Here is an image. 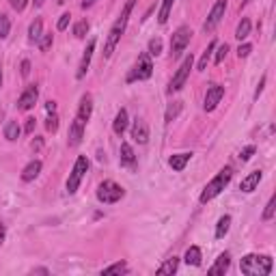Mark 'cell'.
<instances>
[{"label":"cell","mask_w":276,"mask_h":276,"mask_svg":"<svg viewBox=\"0 0 276 276\" xmlns=\"http://www.w3.org/2000/svg\"><path fill=\"white\" fill-rule=\"evenodd\" d=\"M134 5H136V0H127L125 7L119 13L117 22L112 24V28H110L108 37H106V43H104V59H110L112 52H115V48H117V43L121 41V37H123V32H125V26L129 22V15H132Z\"/></svg>","instance_id":"cell-1"},{"label":"cell","mask_w":276,"mask_h":276,"mask_svg":"<svg viewBox=\"0 0 276 276\" xmlns=\"http://www.w3.org/2000/svg\"><path fill=\"white\" fill-rule=\"evenodd\" d=\"M272 257L267 255H246L240 261V270L246 276H267L272 272Z\"/></svg>","instance_id":"cell-2"},{"label":"cell","mask_w":276,"mask_h":276,"mask_svg":"<svg viewBox=\"0 0 276 276\" xmlns=\"http://www.w3.org/2000/svg\"><path fill=\"white\" fill-rule=\"evenodd\" d=\"M233 179V168L231 166H226V168H222L220 173H218L212 181H209L205 188H203V192H201V197H199V201L205 205V203H209L212 199H216L218 194H220L226 186H229V181Z\"/></svg>","instance_id":"cell-3"},{"label":"cell","mask_w":276,"mask_h":276,"mask_svg":"<svg viewBox=\"0 0 276 276\" xmlns=\"http://www.w3.org/2000/svg\"><path fill=\"white\" fill-rule=\"evenodd\" d=\"M125 197V190L121 188L117 181L112 179H106L100 183V188H97V201L104 203V205H112V203H117Z\"/></svg>","instance_id":"cell-4"},{"label":"cell","mask_w":276,"mask_h":276,"mask_svg":"<svg viewBox=\"0 0 276 276\" xmlns=\"http://www.w3.org/2000/svg\"><path fill=\"white\" fill-rule=\"evenodd\" d=\"M151 74H153L151 56H149V52H143L138 56V61L132 67V71L127 74V82H143V80H149Z\"/></svg>","instance_id":"cell-5"},{"label":"cell","mask_w":276,"mask_h":276,"mask_svg":"<svg viewBox=\"0 0 276 276\" xmlns=\"http://www.w3.org/2000/svg\"><path fill=\"white\" fill-rule=\"evenodd\" d=\"M192 67H194V56L188 54V56L183 59V63L179 65V69L175 71L173 80H170V84H168V88H166V93H168V95H173V93H177V91H181L183 84H186V80H188V76H190Z\"/></svg>","instance_id":"cell-6"},{"label":"cell","mask_w":276,"mask_h":276,"mask_svg":"<svg viewBox=\"0 0 276 276\" xmlns=\"http://www.w3.org/2000/svg\"><path fill=\"white\" fill-rule=\"evenodd\" d=\"M86 170H88V158L86 156H78L76 164H74V168H71V173H69V179H67V192L69 194L78 192L80 183H82L84 175H86Z\"/></svg>","instance_id":"cell-7"},{"label":"cell","mask_w":276,"mask_h":276,"mask_svg":"<svg viewBox=\"0 0 276 276\" xmlns=\"http://www.w3.org/2000/svg\"><path fill=\"white\" fill-rule=\"evenodd\" d=\"M190 39H192V30L188 26H179V28H177L173 32V37H170V56H173V59L181 56V52L188 48Z\"/></svg>","instance_id":"cell-8"},{"label":"cell","mask_w":276,"mask_h":276,"mask_svg":"<svg viewBox=\"0 0 276 276\" xmlns=\"http://www.w3.org/2000/svg\"><path fill=\"white\" fill-rule=\"evenodd\" d=\"M226 7H229V0H216L214 7H212V11H209V15H207L205 24H203V30H205V32H212V30L218 26V24L222 22Z\"/></svg>","instance_id":"cell-9"},{"label":"cell","mask_w":276,"mask_h":276,"mask_svg":"<svg viewBox=\"0 0 276 276\" xmlns=\"http://www.w3.org/2000/svg\"><path fill=\"white\" fill-rule=\"evenodd\" d=\"M222 97H224V86L209 84L207 93H205V100H203V108H205V112H214L218 108V104L222 102Z\"/></svg>","instance_id":"cell-10"},{"label":"cell","mask_w":276,"mask_h":276,"mask_svg":"<svg viewBox=\"0 0 276 276\" xmlns=\"http://www.w3.org/2000/svg\"><path fill=\"white\" fill-rule=\"evenodd\" d=\"M37 100H39V88H37V84L26 86V88H24V93L20 95V100H18V110L28 112L30 108H35Z\"/></svg>","instance_id":"cell-11"},{"label":"cell","mask_w":276,"mask_h":276,"mask_svg":"<svg viewBox=\"0 0 276 276\" xmlns=\"http://www.w3.org/2000/svg\"><path fill=\"white\" fill-rule=\"evenodd\" d=\"M84 129H86V123L76 117L74 123H71V127H69V136H67V145H69V147H78V145L82 143Z\"/></svg>","instance_id":"cell-12"},{"label":"cell","mask_w":276,"mask_h":276,"mask_svg":"<svg viewBox=\"0 0 276 276\" xmlns=\"http://www.w3.org/2000/svg\"><path fill=\"white\" fill-rule=\"evenodd\" d=\"M95 45L97 41L95 39H91V41L86 43V50L82 54V59H80V65H78V71H76V78L78 80H82L86 76V71H88V65H91V59H93V52H95Z\"/></svg>","instance_id":"cell-13"},{"label":"cell","mask_w":276,"mask_h":276,"mask_svg":"<svg viewBox=\"0 0 276 276\" xmlns=\"http://www.w3.org/2000/svg\"><path fill=\"white\" fill-rule=\"evenodd\" d=\"M261 179H263V170H253V173H248V175L244 177V179H242L240 190H242V192H246V194L255 192V190H257V186L261 183Z\"/></svg>","instance_id":"cell-14"},{"label":"cell","mask_w":276,"mask_h":276,"mask_svg":"<svg viewBox=\"0 0 276 276\" xmlns=\"http://www.w3.org/2000/svg\"><path fill=\"white\" fill-rule=\"evenodd\" d=\"M132 138H134L138 145H147V141H149V127H147V121H145V119H136L134 121Z\"/></svg>","instance_id":"cell-15"},{"label":"cell","mask_w":276,"mask_h":276,"mask_svg":"<svg viewBox=\"0 0 276 276\" xmlns=\"http://www.w3.org/2000/svg\"><path fill=\"white\" fill-rule=\"evenodd\" d=\"M41 168H43V164H41V160H32V162H28L26 166H24V170H22V181H35L37 177H39V173H41Z\"/></svg>","instance_id":"cell-16"},{"label":"cell","mask_w":276,"mask_h":276,"mask_svg":"<svg viewBox=\"0 0 276 276\" xmlns=\"http://www.w3.org/2000/svg\"><path fill=\"white\" fill-rule=\"evenodd\" d=\"M91 112H93V97L91 95H82V100H80V106H78V112L76 117L80 121H84V123H88V119H91Z\"/></svg>","instance_id":"cell-17"},{"label":"cell","mask_w":276,"mask_h":276,"mask_svg":"<svg viewBox=\"0 0 276 276\" xmlns=\"http://www.w3.org/2000/svg\"><path fill=\"white\" fill-rule=\"evenodd\" d=\"M121 166H127V168H134L136 166V153L132 149L129 143H121Z\"/></svg>","instance_id":"cell-18"},{"label":"cell","mask_w":276,"mask_h":276,"mask_svg":"<svg viewBox=\"0 0 276 276\" xmlns=\"http://www.w3.org/2000/svg\"><path fill=\"white\" fill-rule=\"evenodd\" d=\"M229 265H231V255L229 253H220V255H218V259H216V263L209 267L207 272L218 276V274H224L226 270H229Z\"/></svg>","instance_id":"cell-19"},{"label":"cell","mask_w":276,"mask_h":276,"mask_svg":"<svg viewBox=\"0 0 276 276\" xmlns=\"http://www.w3.org/2000/svg\"><path fill=\"white\" fill-rule=\"evenodd\" d=\"M127 121H129V117H127V110L125 108H121L117 115H115V121H112V132H115L117 136H123V132L127 129Z\"/></svg>","instance_id":"cell-20"},{"label":"cell","mask_w":276,"mask_h":276,"mask_svg":"<svg viewBox=\"0 0 276 276\" xmlns=\"http://www.w3.org/2000/svg\"><path fill=\"white\" fill-rule=\"evenodd\" d=\"M190 158H192V153H175V156H170L168 164H170V168H173V170H177V173H181V170H183L186 166H188Z\"/></svg>","instance_id":"cell-21"},{"label":"cell","mask_w":276,"mask_h":276,"mask_svg":"<svg viewBox=\"0 0 276 276\" xmlns=\"http://www.w3.org/2000/svg\"><path fill=\"white\" fill-rule=\"evenodd\" d=\"M20 134H22V127H20L18 121H7L5 123V138L7 141H11V143L18 141Z\"/></svg>","instance_id":"cell-22"},{"label":"cell","mask_w":276,"mask_h":276,"mask_svg":"<svg viewBox=\"0 0 276 276\" xmlns=\"http://www.w3.org/2000/svg\"><path fill=\"white\" fill-rule=\"evenodd\" d=\"M229 229H231V216L229 214H224L220 220H218V224H216V240H222L226 233H229Z\"/></svg>","instance_id":"cell-23"},{"label":"cell","mask_w":276,"mask_h":276,"mask_svg":"<svg viewBox=\"0 0 276 276\" xmlns=\"http://www.w3.org/2000/svg\"><path fill=\"white\" fill-rule=\"evenodd\" d=\"M201 248L199 246H190L188 250H186V255H183V261L188 263V265H201Z\"/></svg>","instance_id":"cell-24"},{"label":"cell","mask_w":276,"mask_h":276,"mask_svg":"<svg viewBox=\"0 0 276 276\" xmlns=\"http://www.w3.org/2000/svg\"><path fill=\"white\" fill-rule=\"evenodd\" d=\"M43 35V22L41 20H35V22H30V26H28V39L30 41H39Z\"/></svg>","instance_id":"cell-25"},{"label":"cell","mask_w":276,"mask_h":276,"mask_svg":"<svg viewBox=\"0 0 276 276\" xmlns=\"http://www.w3.org/2000/svg\"><path fill=\"white\" fill-rule=\"evenodd\" d=\"M181 108H183V104H181V102H173V104H168V108H166V112H164V121H166V123H173V121H175L177 117H179Z\"/></svg>","instance_id":"cell-26"},{"label":"cell","mask_w":276,"mask_h":276,"mask_svg":"<svg viewBox=\"0 0 276 276\" xmlns=\"http://www.w3.org/2000/svg\"><path fill=\"white\" fill-rule=\"evenodd\" d=\"M216 45H218V43H216V41H212V43L207 45V50L201 54L199 65H197V69H199V71H205V69H207V63H209V59H212V52L216 50Z\"/></svg>","instance_id":"cell-27"},{"label":"cell","mask_w":276,"mask_h":276,"mask_svg":"<svg viewBox=\"0 0 276 276\" xmlns=\"http://www.w3.org/2000/svg\"><path fill=\"white\" fill-rule=\"evenodd\" d=\"M177 267H179V259H177V257H170V259H166V261L158 267V272H160V274H175Z\"/></svg>","instance_id":"cell-28"},{"label":"cell","mask_w":276,"mask_h":276,"mask_svg":"<svg viewBox=\"0 0 276 276\" xmlns=\"http://www.w3.org/2000/svg\"><path fill=\"white\" fill-rule=\"evenodd\" d=\"M173 5H175V0H164V3H162L160 11H158V22L160 24L168 22V15H170V11H173Z\"/></svg>","instance_id":"cell-29"},{"label":"cell","mask_w":276,"mask_h":276,"mask_svg":"<svg viewBox=\"0 0 276 276\" xmlns=\"http://www.w3.org/2000/svg\"><path fill=\"white\" fill-rule=\"evenodd\" d=\"M250 26H253V24H250V20L248 18H242V22L238 24V28H235V37L240 39H246L248 35H250Z\"/></svg>","instance_id":"cell-30"},{"label":"cell","mask_w":276,"mask_h":276,"mask_svg":"<svg viewBox=\"0 0 276 276\" xmlns=\"http://www.w3.org/2000/svg\"><path fill=\"white\" fill-rule=\"evenodd\" d=\"M11 32V20L7 13H0V39H7Z\"/></svg>","instance_id":"cell-31"},{"label":"cell","mask_w":276,"mask_h":276,"mask_svg":"<svg viewBox=\"0 0 276 276\" xmlns=\"http://www.w3.org/2000/svg\"><path fill=\"white\" fill-rule=\"evenodd\" d=\"M129 267L125 261H119V263H112L108 267H104V274H127Z\"/></svg>","instance_id":"cell-32"},{"label":"cell","mask_w":276,"mask_h":276,"mask_svg":"<svg viewBox=\"0 0 276 276\" xmlns=\"http://www.w3.org/2000/svg\"><path fill=\"white\" fill-rule=\"evenodd\" d=\"M37 43H39V50L48 52L52 48V43H54V35H52V32H45V35H41V39H39Z\"/></svg>","instance_id":"cell-33"},{"label":"cell","mask_w":276,"mask_h":276,"mask_svg":"<svg viewBox=\"0 0 276 276\" xmlns=\"http://www.w3.org/2000/svg\"><path fill=\"white\" fill-rule=\"evenodd\" d=\"M88 22L86 20H80V22H76V26H74V35L78 37V39H84L86 37V32H88Z\"/></svg>","instance_id":"cell-34"},{"label":"cell","mask_w":276,"mask_h":276,"mask_svg":"<svg viewBox=\"0 0 276 276\" xmlns=\"http://www.w3.org/2000/svg\"><path fill=\"white\" fill-rule=\"evenodd\" d=\"M149 56H160L162 54V39L160 37H153L149 41Z\"/></svg>","instance_id":"cell-35"},{"label":"cell","mask_w":276,"mask_h":276,"mask_svg":"<svg viewBox=\"0 0 276 276\" xmlns=\"http://www.w3.org/2000/svg\"><path fill=\"white\" fill-rule=\"evenodd\" d=\"M274 209H276V197H270V201H267V205L263 209V220H272L274 218Z\"/></svg>","instance_id":"cell-36"},{"label":"cell","mask_w":276,"mask_h":276,"mask_svg":"<svg viewBox=\"0 0 276 276\" xmlns=\"http://www.w3.org/2000/svg\"><path fill=\"white\" fill-rule=\"evenodd\" d=\"M216 56H214V63L216 65H220L224 59H226V52H229V45H226V43H220V45H216Z\"/></svg>","instance_id":"cell-37"},{"label":"cell","mask_w":276,"mask_h":276,"mask_svg":"<svg viewBox=\"0 0 276 276\" xmlns=\"http://www.w3.org/2000/svg\"><path fill=\"white\" fill-rule=\"evenodd\" d=\"M45 129L48 132H52V134L59 129V117H56V112H52V115L45 119Z\"/></svg>","instance_id":"cell-38"},{"label":"cell","mask_w":276,"mask_h":276,"mask_svg":"<svg viewBox=\"0 0 276 276\" xmlns=\"http://www.w3.org/2000/svg\"><path fill=\"white\" fill-rule=\"evenodd\" d=\"M255 151H257L255 145H248V147H244V149L240 151V160H242V162H248L250 158H253V153H255Z\"/></svg>","instance_id":"cell-39"},{"label":"cell","mask_w":276,"mask_h":276,"mask_svg":"<svg viewBox=\"0 0 276 276\" xmlns=\"http://www.w3.org/2000/svg\"><path fill=\"white\" fill-rule=\"evenodd\" d=\"M69 22H71V15H69V13H63L61 18H59V24H56V28H59V30H65V28L69 26Z\"/></svg>","instance_id":"cell-40"},{"label":"cell","mask_w":276,"mask_h":276,"mask_svg":"<svg viewBox=\"0 0 276 276\" xmlns=\"http://www.w3.org/2000/svg\"><path fill=\"white\" fill-rule=\"evenodd\" d=\"M250 52H253V45H250V43H244V45L238 48V56H240V59H246Z\"/></svg>","instance_id":"cell-41"},{"label":"cell","mask_w":276,"mask_h":276,"mask_svg":"<svg viewBox=\"0 0 276 276\" xmlns=\"http://www.w3.org/2000/svg\"><path fill=\"white\" fill-rule=\"evenodd\" d=\"M9 5L13 7L15 11H24V9H26V5H28V0H9Z\"/></svg>","instance_id":"cell-42"},{"label":"cell","mask_w":276,"mask_h":276,"mask_svg":"<svg viewBox=\"0 0 276 276\" xmlns=\"http://www.w3.org/2000/svg\"><path fill=\"white\" fill-rule=\"evenodd\" d=\"M265 82H267V76H261V80H259V84H257V88H255V100H259V95L263 93Z\"/></svg>","instance_id":"cell-43"},{"label":"cell","mask_w":276,"mask_h":276,"mask_svg":"<svg viewBox=\"0 0 276 276\" xmlns=\"http://www.w3.org/2000/svg\"><path fill=\"white\" fill-rule=\"evenodd\" d=\"M20 69H22V76H24V78H28V74H30V61H28V59H24L22 65H20Z\"/></svg>","instance_id":"cell-44"},{"label":"cell","mask_w":276,"mask_h":276,"mask_svg":"<svg viewBox=\"0 0 276 276\" xmlns=\"http://www.w3.org/2000/svg\"><path fill=\"white\" fill-rule=\"evenodd\" d=\"M35 125H37V123H35V119H32V117L26 119V127H24V132H26V134H32V132H35Z\"/></svg>","instance_id":"cell-45"},{"label":"cell","mask_w":276,"mask_h":276,"mask_svg":"<svg viewBox=\"0 0 276 276\" xmlns=\"http://www.w3.org/2000/svg\"><path fill=\"white\" fill-rule=\"evenodd\" d=\"M45 110H48V115H52V112H56V102H45Z\"/></svg>","instance_id":"cell-46"},{"label":"cell","mask_w":276,"mask_h":276,"mask_svg":"<svg viewBox=\"0 0 276 276\" xmlns=\"http://www.w3.org/2000/svg\"><path fill=\"white\" fill-rule=\"evenodd\" d=\"M30 272H32V274H50V270H48V267H32Z\"/></svg>","instance_id":"cell-47"},{"label":"cell","mask_w":276,"mask_h":276,"mask_svg":"<svg viewBox=\"0 0 276 276\" xmlns=\"http://www.w3.org/2000/svg\"><path fill=\"white\" fill-rule=\"evenodd\" d=\"M97 3V0H82V5H80V7H82V9H88V7H93Z\"/></svg>","instance_id":"cell-48"},{"label":"cell","mask_w":276,"mask_h":276,"mask_svg":"<svg viewBox=\"0 0 276 276\" xmlns=\"http://www.w3.org/2000/svg\"><path fill=\"white\" fill-rule=\"evenodd\" d=\"M5 235H7V231H5V224H3V220H0V244L5 242Z\"/></svg>","instance_id":"cell-49"},{"label":"cell","mask_w":276,"mask_h":276,"mask_svg":"<svg viewBox=\"0 0 276 276\" xmlns=\"http://www.w3.org/2000/svg\"><path fill=\"white\" fill-rule=\"evenodd\" d=\"M41 145H43V141L37 138V141H32V149H41Z\"/></svg>","instance_id":"cell-50"},{"label":"cell","mask_w":276,"mask_h":276,"mask_svg":"<svg viewBox=\"0 0 276 276\" xmlns=\"http://www.w3.org/2000/svg\"><path fill=\"white\" fill-rule=\"evenodd\" d=\"M45 3V0H32V5H35V7H41Z\"/></svg>","instance_id":"cell-51"},{"label":"cell","mask_w":276,"mask_h":276,"mask_svg":"<svg viewBox=\"0 0 276 276\" xmlns=\"http://www.w3.org/2000/svg\"><path fill=\"white\" fill-rule=\"evenodd\" d=\"M0 88H3V63H0Z\"/></svg>","instance_id":"cell-52"},{"label":"cell","mask_w":276,"mask_h":276,"mask_svg":"<svg viewBox=\"0 0 276 276\" xmlns=\"http://www.w3.org/2000/svg\"><path fill=\"white\" fill-rule=\"evenodd\" d=\"M248 3H250V0H242V7H246Z\"/></svg>","instance_id":"cell-53"}]
</instances>
